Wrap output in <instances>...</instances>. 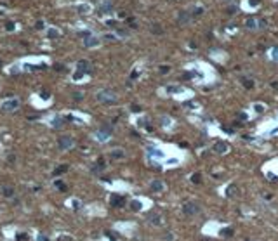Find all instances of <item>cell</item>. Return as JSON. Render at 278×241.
Segmentation results:
<instances>
[{
    "label": "cell",
    "mask_w": 278,
    "mask_h": 241,
    "mask_svg": "<svg viewBox=\"0 0 278 241\" xmlns=\"http://www.w3.org/2000/svg\"><path fill=\"white\" fill-rule=\"evenodd\" d=\"M99 103H104V104H115L116 103V94L111 90H99L96 94Z\"/></svg>",
    "instance_id": "6da1fadb"
},
{
    "label": "cell",
    "mask_w": 278,
    "mask_h": 241,
    "mask_svg": "<svg viewBox=\"0 0 278 241\" xmlns=\"http://www.w3.org/2000/svg\"><path fill=\"white\" fill-rule=\"evenodd\" d=\"M96 137H98V141H101V142H106V141L111 137V127L104 125L103 128H99L98 132H96Z\"/></svg>",
    "instance_id": "7a4b0ae2"
},
{
    "label": "cell",
    "mask_w": 278,
    "mask_h": 241,
    "mask_svg": "<svg viewBox=\"0 0 278 241\" xmlns=\"http://www.w3.org/2000/svg\"><path fill=\"white\" fill-rule=\"evenodd\" d=\"M183 212H184L186 215H195V213L200 212V207H198L195 201H186L184 207H183Z\"/></svg>",
    "instance_id": "3957f363"
},
{
    "label": "cell",
    "mask_w": 278,
    "mask_h": 241,
    "mask_svg": "<svg viewBox=\"0 0 278 241\" xmlns=\"http://www.w3.org/2000/svg\"><path fill=\"white\" fill-rule=\"evenodd\" d=\"M212 149H214V153H219V155H224V153H228V149H230V146L226 142H223V141H217V142H214V146H212Z\"/></svg>",
    "instance_id": "277c9868"
},
{
    "label": "cell",
    "mask_w": 278,
    "mask_h": 241,
    "mask_svg": "<svg viewBox=\"0 0 278 241\" xmlns=\"http://www.w3.org/2000/svg\"><path fill=\"white\" fill-rule=\"evenodd\" d=\"M58 146H59V149H70V148H73V139L71 137H61L58 141Z\"/></svg>",
    "instance_id": "5b68a950"
},
{
    "label": "cell",
    "mask_w": 278,
    "mask_h": 241,
    "mask_svg": "<svg viewBox=\"0 0 278 241\" xmlns=\"http://www.w3.org/2000/svg\"><path fill=\"white\" fill-rule=\"evenodd\" d=\"M77 68H78V73H89L91 71V63L89 61H78V64H77Z\"/></svg>",
    "instance_id": "8992f818"
},
{
    "label": "cell",
    "mask_w": 278,
    "mask_h": 241,
    "mask_svg": "<svg viewBox=\"0 0 278 241\" xmlns=\"http://www.w3.org/2000/svg\"><path fill=\"white\" fill-rule=\"evenodd\" d=\"M16 108H19V101H16V99L2 104V109H5V111H11V109H16Z\"/></svg>",
    "instance_id": "52a82bcc"
},
{
    "label": "cell",
    "mask_w": 278,
    "mask_h": 241,
    "mask_svg": "<svg viewBox=\"0 0 278 241\" xmlns=\"http://www.w3.org/2000/svg\"><path fill=\"white\" fill-rule=\"evenodd\" d=\"M111 205H113V207H116V208H120V207H123V205H125V200H123V198H122V196H111Z\"/></svg>",
    "instance_id": "ba28073f"
},
{
    "label": "cell",
    "mask_w": 278,
    "mask_h": 241,
    "mask_svg": "<svg viewBox=\"0 0 278 241\" xmlns=\"http://www.w3.org/2000/svg\"><path fill=\"white\" fill-rule=\"evenodd\" d=\"M111 2H104L103 5H99V14H106V12H111Z\"/></svg>",
    "instance_id": "9c48e42d"
},
{
    "label": "cell",
    "mask_w": 278,
    "mask_h": 241,
    "mask_svg": "<svg viewBox=\"0 0 278 241\" xmlns=\"http://www.w3.org/2000/svg\"><path fill=\"white\" fill-rule=\"evenodd\" d=\"M84 43H85V47H94V45H98V38H96V36H89V35H87V38H85V42H84Z\"/></svg>",
    "instance_id": "30bf717a"
},
{
    "label": "cell",
    "mask_w": 278,
    "mask_h": 241,
    "mask_svg": "<svg viewBox=\"0 0 278 241\" xmlns=\"http://www.w3.org/2000/svg\"><path fill=\"white\" fill-rule=\"evenodd\" d=\"M245 24H247V28H249V30H255L257 26H259V24H257V21H255L254 17H249V19L245 21Z\"/></svg>",
    "instance_id": "8fae6325"
},
{
    "label": "cell",
    "mask_w": 278,
    "mask_h": 241,
    "mask_svg": "<svg viewBox=\"0 0 278 241\" xmlns=\"http://www.w3.org/2000/svg\"><path fill=\"white\" fill-rule=\"evenodd\" d=\"M123 156H125L123 149H113L111 151V158H116V160H118V158H123Z\"/></svg>",
    "instance_id": "7c38bea8"
},
{
    "label": "cell",
    "mask_w": 278,
    "mask_h": 241,
    "mask_svg": "<svg viewBox=\"0 0 278 241\" xmlns=\"http://www.w3.org/2000/svg\"><path fill=\"white\" fill-rule=\"evenodd\" d=\"M151 189H153V191H162V189H163L162 182H160V180H155V182L151 184Z\"/></svg>",
    "instance_id": "4fadbf2b"
},
{
    "label": "cell",
    "mask_w": 278,
    "mask_h": 241,
    "mask_svg": "<svg viewBox=\"0 0 278 241\" xmlns=\"http://www.w3.org/2000/svg\"><path fill=\"white\" fill-rule=\"evenodd\" d=\"M190 21V16H188V12H181V16H179V23H188Z\"/></svg>",
    "instance_id": "5bb4252c"
},
{
    "label": "cell",
    "mask_w": 278,
    "mask_h": 241,
    "mask_svg": "<svg viewBox=\"0 0 278 241\" xmlns=\"http://www.w3.org/2000/svg\"><path fill=\"white\" fill-rule=\"evenodd\" d=\"M2 191H4V196H7V198L14 194V189L12 187H2Z\"/></svg>",
    "instance_id": "9a60e30c"
},
{
    "label": "cell",
    "mask_w": 278,
    "mask_h": 241,
    "mask_svg": "<svg viewBox=\"0 0 278 241\" xmlns=\"http://www.w3.org/2000/svg\"><path fill=\"white\" fill-rule=\"evenodd\" d=\"M235 191H237V186H230V187L226 189V194L231 198V196H235Z\"/></svg>",
    "instance_id": "2e32d148"
},
{
    "label": "cell",
    "mask_w": 278,
    "mask_h": 241,
    "mask_svg": "<svg viewBox=\"0 0 278 241\" xmlns=\"http://www.w3.org/2000/svg\"><path fill=\"white\" fill-rule=\"evenodd\" d=\"M52 127H54V128H59V127H63V118H56V120L52 121Z\"/></svg>",
    "instance_id": "e0dca14e"
},
{
    "label": "cell",
    "mask_w": 278,
    "mask_h": 241,
    "mask_svg": "<svg viewBox=\"0 0 278 241\" xmlns=\"http://www.w3.org/2000/svg\"><path fill=\"white\" fill-rule=\"evenodd\" d=\"M139 208H141V203H139V201H132V203H130V210L137 212Z\"/></svg>",
    "instance_id": "ac0fdd59"
},
{
    "label": "cell",
    "mask_w": 278,
    "mask_h": 241,
    "mask_svg": "<svg viewBox=\"0 0 278 241\" xmlns=\"http://www.w3.org/2000/svg\"><path fill=\"white\" fill-rule=\"evenodd\" d=\"M150 218H151V224H162V222H160V217H158V215H150Z\"/></svg>",
    "instance_id": "d6986e66"
},
{
    "label": "cell",
    "mask_w": 278,
    "mask_h": 241,
    "mask_svg": "<svg viewBox=\"0 0 278 241\" xmlns=\"http://www.w3.org/2000/svg\"><path fill=\"white\" fill-rule=\"evenodd\" d=\"M82 99H84L82 92H73V101H82Z\"/></svg>",
    "instance_id": "ffe728a7"
},
{
    "label": "cell",
    "mask_w": 278,
    "mask_h": 241,
    "mask_svg": "<svg viewBox=\"0 0 278 241\" xmlns=\"http://www.w3.org/2000/svg\"><path fill=\"white\" fill-rule=\"evenodd\" d=\"M221 234L224 236V238H231V234H233V229H224Z\"/></svg>",
    "instance_id": "44dd1931"
},
{
    "label": "cell",
    "mask_w": 278,
    "mask_h": 241,
    "mask_svg": "<svg viewBox=\"0 0 278 241\" xmlns=\"http://www.w3.org/2000/svg\"><path fill=\"white\" fill-rule=\"evenodd\" d=\"M191 180H193V182H195V184H198V182H200V180H202V175H200V173H195V175L191 177Z\"/></svg>",
    "instance_id": "7402d4cb"
},
{
    "label": "cell",
    "mask_w": 278,
    "mask_h": 241,
    "mask_svg": "<svg viewBox=\"0 0 278 241\" xmlns=\"http://www.w3.org/2000/svg\"><path fill=\"white\" fill-rule=\"evenodd\" d=\"M66 170H68V166H66V165H61V168H58V170H56L54 173L58 175V173H63V172H66Z\"/></svg>",
    "instance_id": "603a6c76"
},
{
    "label": "cell",
    "mask_w": 278,
    "mask_h": 241,
    "mask_svg": "<svg viewBox=\"0 0 278 241\" xmlns=\"http://www.w3.org/2000/svg\"><path fill=\"white\" fill-rule=\"evenodd\" d=\"M254 108H255V111H257V113H262V111H264V106H262V104H255Z\"/></svg>",
    "instance_id": "cb8c5ba5"
},
{
    "label": "cell",
    "mask_w": 278,
    "mask_h": 241,
    "mask_svg": "<svg viewBox=\"0 0 278 241\" xmlns=\"http://www.w3.org/2000/svg\"><path fill=\"white\" fill-rule=\"evenodd\" d=\"M169 66H160V73H162V75H165V73H169Z\"/></svg>",
    "instance_id": "d4e9b609"
},
{
    "label": "cell",
    "mask_w": 278,
    "mask_h": 241,
    "mask_svg": "<svg viewBox=\"0 0 278 241\" xmlns=\"http://www.w3.org/2000/svg\"><path fill=\"white\" fill-rule=\"evenodd\" d=\"M271 54H273V59H275V61H278V49H276V47L271 50Z\"/></svg>",
    "instance_id": "484cf974"
},
{
    "label": "cell",
    "mask_w": 278,
    "mask_h": 241,
    "mask_svg": "<svg viewBox=\"0 0 278 241\" xmlns=\"http://www.w3.org/2000/svg\"><path fill=\"white\" fill-rule=\"evenodd\" d=\"M108 236H110V239L116 241V232H108Z\"/></svg>",
    "instance_id": "4316f807"
},
{
    "label": "cell",
    "mask_w": 278,
    "mask_h": 241,
    "mask_svg": "<svg viewBox=\"0 0 278 241\" xmlns=\"http://www.w3.org/2000/svg\"><path fill=\"white\" fill-rule=\"evenodd\" d=\"M153 31H155V33H162V30H160V26H153Z\"/></svg>",
    "instance_id": "83f0119b"
},
{
    "label": "cell",
    "mask_w": 278,
    "mask_h": 241,
    "mask_svg": "<svg viewBox=\"0 0 278 241\" xmlns=\"http://www.w3.org/2000/svg\"><path fill=\"white\" fill-rule=\"evenodd\" d=\"M169 121H170V120H169V118H162V123H163V125H165V127L169 125Z\"/></svg>",
    "instance_id": "f1b7e54d"
},
{
    "label": "cell",
    "mask_w": 278,
    "mask_h": 241,
    "mask_svg": "<svg viewBox=\"0 0 278 241\" xmlns=\"http://www.w3.org/2000/svg\"><path fill=\"white\" fill-rule=\"evenodd\" d=\"M7 30H14V24H12V23H7Z\"/></svg>",
    "instance_id": "f546056e"
},
{
    "label": "cell",
    "mask_w": 278,
    "mask_h": 241,
    "mask_svg": "<svg viewBox=\"0 0 278 241\" xmlns=\"http://www.w3.org/2000/svg\"><path fill=\"white\" fill-rule=\"evenodd\" d=\"M38 241H47V238H44V236L40 234V238H38Z\"/></svg>",
    "instance_id": "4dcf8cb0"
}]
</instances>
